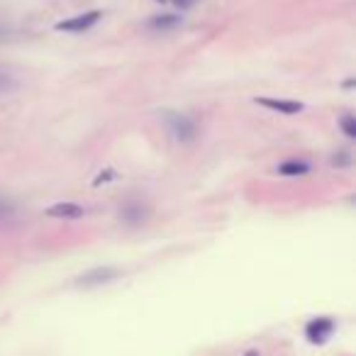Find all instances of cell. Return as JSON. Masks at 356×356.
Segmentation results:
<instances>
[{
	"instance_id": "cell-1",
	"label": "cell",
	"mask_w": 356,
	"mask_h": 356,
	"mask_svg": "<svg viewBox=\"0 0 356 356\" xmlns=\"http://www.w3.org/2000/svg\"><path fill=\"white\" fill-rule=\"evenodd\" d=\"M166 125L171 129V134L178 142H193L198 137V125H195L193 117L181 115V112H168Z\"/></svg>"
},
{
	"instance_id": "cell-2",
	"label": "cell",
	"mask_w": 356,
	"mask_h": 356,
	"mask_svg": "<svg viewBox=\"0 0 356 356\" xmlns=\"http://www.w3.org/2000/svg\"><path fill=\"white\" fill-rule=\"evenodd\" d=\"M334 329H337V325L332 318H315L305 325V337L312 344H325L334 334Z\"/></svg>"
},
{
	"instance_id": "cell-3",
	"label": "cell",
	"mask_w": 356,
	"mask_h": 356,
	"mask_svg": "<svg viewBox=\"0 0 356 356\" xmlns=\"http://www.w3.org/2000/svg\"><path fill=\"white\" fill-rule=\"evenodd\" d=\"M101 17H103L101 10H90V12H84V15L71 17V20H64V23L56 25V29H59V32H73V34L86 32V29L93 27V25L101 20Z\"/></svg>"
},
{
	"instance_id": "cell-4",
	"label": "cell",
	"mask_w": 356,
	"mask_h": 356,
	"mask_svg": "<svg viewBox=\"0 0 356 356\" xmlns=\"http://www.w3.org/2000/svg\"><path fill=\"white\" fill-rule=\"evenodd\" d=\"M117 276H120V271L112 266H105V268H90V271H86L84 276H78L76 283L84 285V288H95V285H105L110 283V281H115Z\"/></svg>"
},
{
	"instance_id": "cell-5",
	"label": "cell",
	"mask_w": 356,
	"mask_h": 356,
	"mask_svg": "<svg viewBox=\"0 0 356 356\" xmlns=\"http://www.w3.org/2000/svg\"><path fill=\"white\" fill-rule=\"evenodd\" d=\"M120 220H123L125 225H129V227H137V225L149 220V205H144V203L140 201L125 203L123 210H120Z\"/></svg>"
},
{
	"instance_id": "cell-6",
	"label": "cell",
	"mask_w": 356,
	"mask_h": 356,
	"mask_svg": "<svg viewBox=\"0 0 356 356\" xmlns=\"http://www.w3.org/2000/svg\"><path fill=\"white\" fill-rule=\"evenodd\" d=\"M256 103L264 107H268V110H276L281 112V115H298V112H303V103L298 101H279V98H256Z\"/></svg>"
},
{
	"instance_id": "cell-7",
	"label": "cell",
	"mask_w": 356,
	"mask_h": 356,
	"mask_svg": "<svg viewBox=\"0 0 356 356\" xmlns=\"http://www.w3.org/2000/svg\"><path fill=\"white\" fill-rule=\"evenodd\" d=\"M84 207L76 205V203H56L47 210L49 217H68V220H76V217H84Z\"/></svg>"
},
{
	"instance_id": "cell-8",
	"label": "cell",
	"mask_w": 356,
	"mask_h": 356,
	"mask_svg": "<svg viewBox=\"0 0 356 356\" xmlns=\"http://www.w3.org/2000/svg\"><path fill=\"white\" fill-rule=\"evenodd\" d=\"M279 173L281 176H305V173H310V164L303 159H290V162L281 164Z\"/></svg>"
},
{
	"instance_id": "cell-9",
	"label": "cell",
	"mask_w": 356,
	"mask_h": 356,
	"mask_svg": "<svg viewBox=\"0 0 356 356\" xmlns=\"http://www.w3.org/2000/svg\"><path fill=\"white\" fill-rule=\"evenodd\" d=\"M176 25H178V17L176 15H164V17H154V20H151V27H156V29L176 27Z\"/></svg>"
},
{
	"instance_id": "cell-10",
	"label": "cell",
	"mask_w": 356,
	"mask_h": 356,
	"mask_svg": "<svg viewBox=\"0 0 356 356\" xmlns=\"http://www.w3.org/2000/svg\"><path fill=\"white\" fill-rule=\"evenodd\" d=\"M340 125H342V129H344L346 137H349V140H354V137H356V120H354V115H344Z\"/></svg>"
},
{
	"instance_id": "cell-11",
	"label": "cell",
	"mask_w": 356,
	"mask_h": 356,
	"mask_svg": "<svg viewBox=\"0 0 356 356\" xmlns=\"http://www.w3.org/2000/svg\"><path fill=\"white\" fill-rule=\"evenodd\" d=\"M15 81H12V76H8V73L0 71V93H5V90H12L15 88Z\"/></svg>"
},
{
	"instance_id": "cell-12",
	"label": "cell",
	"mask_w": 356,
	"mask_h": 356,
	"mask_svg": "<svg viewBox=\"0 0 356 356\" xmlns=\"http://www.w3.org/2000/svg\"><path fill=\"white\" fill-rule=\"evenodd\" d=\"M342 156H332V164L334 166H346V164L351 162V156H349V151H340Z\"/></svg>"
},
{
	"instance_id": "cell-13",
	"label": "cell",
	"mask_w": 356,
	"mask_h": 356,
	"mask_svg": "<svg viewBox=\"0 0 356 356\" xmlns=\"http://www.w3.org/2000/svg\"><path fill=\"white\" fill-rule=\"evenodd\" d=\"M10 212H12V205H10L8 201H3V198H0V217H3V215H10Z\"/></svg>"
},
{
	"instance_id": "cell-14",
	"label": "cell",
	"mask_w": 356,
	"mask_h": 356,
	"mask_svg": "<svg viewBox=\"0 0 356 356\" xmlns=\"http://www.w3.org/2000/svg\"><path fill=\"white\" fill-rule=\"evenodd\" d=\"M195 0H173V5H178V8H188V5H193Z\"/></svg>"
},
{
	"instance_id": "cell-15",
	"label": "cell",
	"mask_w": 356,
	"mask_h": 356,
	"mask_svg": "<svg viewBox=\"0 0 356 356\" xmlns=\"http://www.w3.org/2000/svg\"><path fill=\"white\" fill-rule=\"evenodd\" d=\"M107 178H112V171H105V176H98V178L93 181V183H95V186H101L103 181H107Z\"/></svg>"
},
{
	"instance_id": "cell-16",
	"label": "cell",
	"mask_w": 356,
	"mask_h": 356,
	"mask_svg": "<svg viewBox=\"0 0 356 356\" xmlns=\"http://www.w3.org/2000/svg\"><path fill=\"white\" fill-rule=\"evenodd\" d=\"M244 356H262V354H259L256 349H249V351H244Z\"/></svg>"
}]
</instances>
